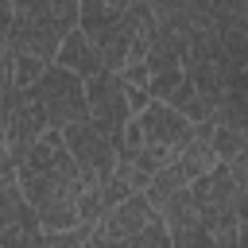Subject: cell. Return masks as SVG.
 <instances>
[{
    "label": "cell",
    "instance_id": "obj_1",
    "mask_svg": "<svg viewBox=\"0 0 248 248\" xmlns=\"http://www.w3.org/2000/svg\"><path fill=\"white\" fill-rule=\"evenodd\" d=\"M58 132H62V143H66V151H70V159H74V167H78L85 186H101L116 170V147L108 143V136L101 128H93L89 116L70 120Z\"/></svg>",
    "mask_w": 248,
    "mask_h": 248
},
{
    "label": "cell",
    "instance_id": "obj_2",
    "mask_svg": "<svg viewBox=\"0 0 248 248\" xmlns=\"http://www.w3.org/2000/svg\"><path fill=\"white\" fill-rule=\"evenodd\" d=\"M27 93L39 101V108L46 112V124H54V128L85 116V81L54 62L27 85Z\"/></svg>",
    "mask_w": 248,
    "mask_h": 248
},
{
    "label": "cell",
    "instance_id": "obj_3",
    "mask_svg": "<svg viewBox=\"0 0 248 248\" xmlns=\"http://www.w3.org/2000/svg\"><path fill=\"white\" fill-rule=\"evenodd\" d=\"M85 116L93 120V128H101L108 136V143L120 151V136H124V124L132 116L128 101H124V85H120V74L116 70H97L85 78Z\"/></svg>",
    "mask_w": 248,
    "mask_h": 248
},
{
    "label": "cell",
    "instance_id": "obj_4",
    "mask_svg": "<svg viewBox=\"0 0 248 248\" xmlns=\"http://www.w3.org/2000/svg\"><path fill=\"white\" fill-rule=\"evenodd\" d=\"M147 23H151L147 4H136V8H128L124 16H116L112 23L97 27V31L89 35V43L97 46L101 66H105V70H120V66H124V58H128V46L136 43V35H140Z\"/></svg>",
    "mask_w": 248,
    "mask_h": 248
},
{
    "label": "cell",
    "instance_id": "obj_5",
    "mask_svg": "<svg viewBox=\"0 0 248 248\" xmlns=\"http://www.w3.org/2000/svg\"><path fill=\"white\" fill-rule=\"evenodd\" d=\"M43 128H46V112L39 108V101L27 89H12V97H8V120H4V147H8V155L16 163L31 151V143L43 136Z\"/></svg>",
    "mask_w": 248,
    "mask_h": 248
},
{
    "label": "cell",
    "instance_id": "obj_6",
    "mask_svg": "<svg viewBox=\"0 0 248 248\" xmlns=\"http://www.w3.org/2000/svg\"><path fill=\"white\" fill-rule=\"evenodd\" d=\"M136 128H140V140L143 143H155V147H167V151H182L194 136V124L174 112L167 101H147L140 112H136Z\"/></svg>",
    "mask_w": 248,
    "mask_h": 248
},
{
    "label": "cell",
    "instance_id": "obj_7",
    "mask_svg": "<svg viewBox=\"0 0 248 248\" xmlns=\"http://www.w3.org/2000/svg\"><path fill=\"white\" fill-rule=\"evenodd\" d=\"M151 217H155L151 202H147L140 190H132L124 202H116L112 209H105V213L97 217L93 236H97V240H132V236H136Z\"/></svg>",
    "mask_w": 248,
    "mask_h": 248
},
{
    "label": "cell",
    "instance_id": "obj_8",
    "mask_svg": "<svg viewBox=\"0 0 248 248\" xmlns=\"http://www.w3.org/2000/svg\"><path fill=\"white\" fill-rule=\"evenodd\" d=\"M54 66H62V70H70V74H78V78L85 81L89 74L101 70V54H97V46L89 43V35H85L81 27H70V31L62 35L58 50H54Z\"/></svg>",
    "mask_w": 248,
    "mask_h": 248
},
{
    "label": "cell",
    "instance_id": "obj_9",
    "mask_svg": "<svg viewBox=\"0 0 248 248\" xmlns=\"http://www.w3.org/2000/svg\"><path fill=\"white\" fill-rule=\"evenodd\" d=\"M163 101H167L174 112H182L190 124L209 120V112H213V101H209V97H205V93H202V89H198V85H194L186 74H182V81H178V85H174V89H170Z\"/></svg>",
    "mask_w": 248,
    "mask_h": 248
},
{
    "label": "cell",
    "instance_id": "obj_10",
    "mask_svg": "<svg viewBox=\"0 0 248 248\" xmlns=\"http://www.w3.org/2000/svg\"><path fill=\"white\" fill-rule=\"evenodd\" d=\"M136 4H143V0H78V27L85 35H93L97 27L112 23L116 16H124Z\"/></svg>",
    "mask_w": 248,
    "mask_h": 248
},
{
    "label": "cell",
    "instance_id": "obj_11",
    "mask_svg": "<svg viewBox=\"0 0 248 248\" xmlns=\"http://www.w3.org/2000/svg\"><path fill=\"white\" fill-rule=\"evenodd\" d=\"M209 167H217V155H213L209 140H202V136H190V143L174 155V170H178L186 182H194V178L205 174Z\"/></svg>",
    "mask_w": 248,
    "mask_h": 248
},
{
    "label": "cell",
    "instance_id": "obj_12",
    "mask_svg": "<svg viewBox=\"0 0 248 248\" xmlns=\"http://www.w3.org/2000/svg\"><path fill=\"white\" fill-rule=\"evenodd\" d=\"M23 225H39L35 221V209L23 202L19 186L8 182V186H0V232L4 229H23Z\"/></svg>",
    "mask_w": 248,
    "mask_h": 248
},
{
    "label": "cell",
    "instance_id": "obj_13",
    "mask_svg": "<svg viewBox=\"0 0 248 248\" xmlns=\"http://www.w3.org/2000/svg\"><path fill=\"white\" fill-rule=\"evenodd\" d=\"M120 74V85H124V101H128V108H132V116L151 101V93H147V66L143 62H128V66H120L116 70Z\"/></svg>",
    "mask_w": 248,
    "mask_h": 248
},
{
    "label": "cell",
    "instance_id": "obj_14",
    "mask_svg": "<svg viewBox=\"0 0 248 248\" xmlns=\"http://www.w3.org/2000/svg\"><path fill=\"white\" fill-rule=\"evenodd\" d=\"M209 147L217 155V163H232L240 151H248V128H229V124H213L209 132Z\"/></svg>",
    "mask_w": 248,
    "mask_h": 248
},
{
    "label": "cell",
    "instance_id": "obj_15",
    "mask_svg": "<svg viewBox=\"0 0 248 248\" xmlns=\"http://www.w3.org/2000/svg\"><path fill=\"white\" fill-rule=\"evenodd\" d=\"M46 66H50V62H43V58H35V54L12 50V85H16V89H27Z\"/></svg>",
    "mask_w": 248,
    "mask_h": 248
},
{
    "label": "cell",
    "instance_id": "obj_16",
    "mask_svg": "<svg viewBox=\"0 0 248 248\" xmlns=\"http://www.w3.org/2000/svg\"><path fill=\"white\" fill-rule=\"evenodd\" d=\"M132 248H174V244H170V232H167V225H163L159 213L132 236Z\"/></svg>",
    "mask_w": 248,
    "mask_h": 248
},
{
    "label": "cell",
    "instance_id": "obj_17",
    "mask_svg": "<svg viewBox=\"0 0 248 248\" xmlns=\"http://www.w3.org/2000/svg\"><path fill=\"white\" fill-rule=\"evenodd\" d=\"M89 236H93V225H74V229L43 232V248H81Z\"/></svg>",
    "mask_w": 248,
    "mask_h": 248
},
{
    "label": "cell",
    "instance_id": "obj_18",
    "mask_svg": "<svg viewBox=\"0 0 248 248\" xmlns=\"http://www.w3.org/2000/svg\"><path fill=\"white\" fill-rule=\"evenodd\" d=\"M12 46L8 43H0V101L4 97H12Z\"/></svg>",
    "mask_w": 248,
    "mask_h": 248
},
{
    "label": "cell",
    "instance_id": "obj_19",
    "mask_svg": "<svg viewBox=\"0 0 248 248\" xmlns=\"http://www.w3.org/2000/svg\"><path fill=\"white\" fill-rule=\"evenodd\" d=\"M8 182H16V159L8 155V147H4V132H0V186H8Z\"/></svg>",
    "mask_w": 248,
    "mask_h": 248
},
{
    "label": "cell",
    "instance_id": "obj_20",
    "mask_svg": "<svg viewBox=\"0 0 248 248\" xmlns=\"http://www.w3.org/2000/svg\"><path fill=\"white\" fill-rule=\"evenodd\" d=\"M12 23H16V4L12 0H0V43H8Z\"/></svg>",
    "mask_w": 248,
    "mask_h": 248
}]
</instances>
